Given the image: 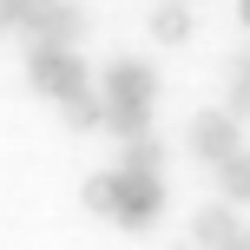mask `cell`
<instances>
[{
  "label": "cell",
  "instance_id": "6da1fadb",
  "mask_svg": "<svg viewBox=\"0 0 250 250\" xmlns=\"http://www.w3.org/2000/svg\"><path fill=\"white\" fill-rule=\"evenodd\" d=\"M99 99H105V132L132 138V132H145V119H151L158 79H151L138 60H119V66H105V79H99Z\"/></svg>",
  "mask_w": 250,
  "mask_h": 250
},
{
  "label": "cell",
  "instance_id": "7a4b0ae2",
  "mask_svg": "<svg viewBox=\"0 0 250 250\" xmlns=\"http://www.w3.org/2000/svg\"><path fill=\"white\" fill-rule=\"evenodd\" d=\"M158 204H165V178L158 171H132V165L112 171V217L125 230H145L158 217Z\"/></svg>",
  "mask_w": 250,
  "mask_h": 250
},
{
  "label": "cell",
  "instance_id": "3957f363",
  "mask_svg": "<svg viewBox=\"0 0 250 250\" xmlns=\"http://www.w3.org/2000/svg\"><path fill=\"white\" fill-rule=\"evenodd\" d=\"M26 79H33V92H46V99H73L79 86H92V79H86V60H79L73 46H33Z\"/></svg>",
  "mask_w": 250,
  "mask_h": 250
},
{
  "label": "cell",
  "instance_id": "277c9868",
  "mask_svg": "<svg viewBox=\"0 0 250 250\" xmlns=\"http://www.w3.org/2000/svg\"><path fill=\"white\" fill-rule=\"evenodd\" d=\"M20 33L33 40V46H73V40L86 33V20H79V7H66V0H46V7H40Z\"/></svg>",
  "mask_w": 250,
  "mask_h": 250
},
{
  "label": "cell",
  "instance_id": "5b68a950",
  "mask_svg": "<svg viewBox=\"0 0 250 250\" xmlns=\"http://www.w3.org/2000/svg\"><path fill=\"white\" fill-rule=\"evenodd\" d=\"M237 145H244V138H237V119H230V112H198V119H191V151H198L204 165H224Z\"/></svg>",
  "mask_w": 250,
  "mask_h": 250
},
{
  "label": "cell",
  "instance_id": "8992f818",
  "mask_svg": "<svg viewBox=\"0 0 250 250\" xmlns=\"http://www.w3.org/2000/svg\"><path fill=\"white\" fill-rule=\"evenodd\" d=\"M244 237H250V230L237 224L230 198H224V204H204V211L191 217V244H198V250H237Z\"/></svg>",
  "mask_w": 250,
  "mask_h": 250
},
{
  "label": "cell",
  "instance_id": "52a82bcc",
  "mask_svg": "<svg viewBox=\"0 0 250 250\" xmlns=\"http://www.w3.org/2000/svg\"><path fill=\"white\" fill-rule=\"evenodd\" d=\"M191 20H198V13H191L185 0H165V7L151 13V40H158V46H185V40H191Z\"/></svg>",
  "mask_w": 250,
  "mask_h": 250
},
{
  "label": "cell",
  "instance_id": "ba28073f",
  "mask_svg": "<svg viewBox=\"0 0 250 250\" xmlns=\"http://www.w3.org/2000/svg\"><path fill=\"white\" fill-rule=\"evenodd\" d=\"M217 185H224V198H230V204H244V198H250V151H244V145L230 151L224 165H217Z\"/></svg>",
  "mask_w": 250,
  "mask_h": 250
},
{
  "label": "cell",
  "instance_id": "9c48e42d",
  "mask_svg": "<svg viewBox=\"0 0 250 250\" xmlns=\"http://www.w3.org/2000/svg\"><path fill=\"white\" fill-rule=\"evenodd\" d=\"M230 119H250V53L230 66Z\"/></svg>",
  "mask_w": 250,
  "mask_h": 250
},
{
  "label": "cell",
  "instance_id": "30bf717a",
  "mask_svg": "<svg viewBox=\"0 0 250 250\" xmlns=\"http://www.w3.org/2000/svg\"><path fill=\"white\" fill-rule=\"evenodd\" d=\"M86 204H92V211H105V217H112V171H105V178H92V185H86Z\"/></svg>",
  "mask_w": 250,
  "mask_h": 250
},
{
  "label": "cell",
  "instance_id": "8fae6325",
  "mask_svg": "<svg viewBox=\"0 0 250 250\" xmlns=\"http://www.w3.org/2000/svg\"><path fill=\"white\" fill-rule=\"evenodd\" d=\"M0 7H7V20H13V26H26L40 7H46V0H0Z\"/></svg>",
  "mask_w": 250,
  "mask_h": 250
},
{
  "label": "cell",
  "instance_id": "7c38bea8",
  "mask_svg": "<svg viewBox=\"0 0 250 250\" xmlns=\"http://www.w3.org/2000/svg\"><path fill=\"white\" fill-rule=\"evenodd\" d=\"M237 20H244V33H250V0H237Z\"/></svg>",
  "mask_w": 250,
  "mask_h": 250
},
{
  "label": "cell",
  "instance_id": "4fadbf2b",
  "mask_svg": "<svg viewBox=\"0 0 250 250\" xmlns=\"http://www.w3.org/2000/svg\"><path fill=\"white\" fill-rule=\"evenodd\" d=\"M7 26H13V20H7V7H0V40H7Z\"/></svg>",
  "mask_w": 250,
  "mask_h": 250
},
{
  "label": "cell",
  "instance_id": "5bb4252c",
  "mask_svg": "<svg viewBox=\"0 0 250 250\" xmlns=\"http://www.w3.org/2000/svg\"><path fill=\"white\" fill-rule=\"evenodd\" d=\"M185 7H191V0H185Z\"/></svg>",
  "mask_w": 250,
  "mask_h": 250
},
{
  "label": "cell",
  "instance_id": "9a60e30c",
  "mask_svg": "<svg viewBox=\"0 0 250 250\" xmlns=\"http://www.w3.org/2000/svg\"><path fill=\"white\" fill-rule=\"evenodd\" d=\"M191 250H198V244H191Z\"/></svg>",
  "mask_w": 250,
  "mask_h": 250
}]
</instances>
